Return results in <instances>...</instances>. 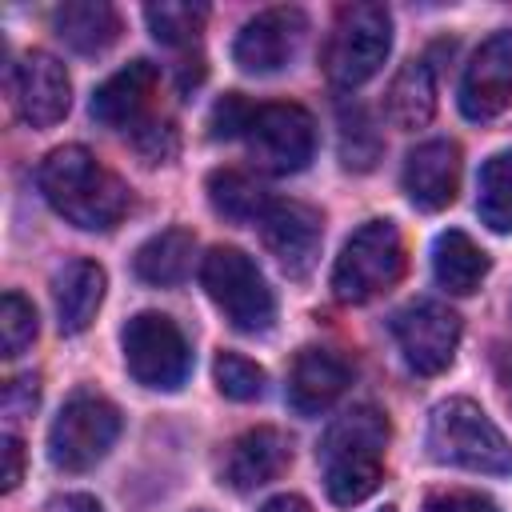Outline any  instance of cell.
Wrapping results in <instances>:
<instances>
[{
    "mask_svg": "<svg viewBox=\"0 0 512 512\" xmlns=\"http://www.w3.org/2000/svg\"><path fill=\"white\" fill-rule=\"evenodd\" d=\"M44 200L84 232H108L128 212V188L84 144L52 148L36 172Z\"/></svg>",
    "mask_w": 512,
    "mask_h": 512,
    "instance_id": "cell-1",
    "label": "cell"
},
{
    "mask_svg": "<svg viewBox=\"0 0 512 512\" xmlns=\"http://www.w3.org/2000/svg\"><path fill=\"white\" fill-rule=\"evenodd\" d=\"M384 448H388V416L372 404H356L328 424L316 460L332 504L352 508L376 492L384 476Z\"/></svg>",
    "mask_w": 512,
    "mask_h": 512,
    "instance_id": "cell-2",
    "label": "cell"
},
{
    "mask_svg": "<svg viewBox=\"0 0 512 512\" xmlns=\"http://www.w3.org/2000/svg\"><path fill=\"white\" fill-rule=\"evenodd\" d=\"M428 456L448 468L512 476V444L488 420V412L464 396L440 400L428 416Z\"/></svg>",
    "mask_w": 512,
    "mask_h": 512,
    "instance_id": "cell-3",
    "label": "cell"
},
{
    "mask_svg": "<svg viewBox=\"0 0 512 512\" xmlns=\"http://www.w3.org/2000/svg\"><path fill=\"white\" fill-rule=\"evenodd\" d=\"M200 284L236 332L256 336V332L272 328L276 300H272V288H268L264 272L256 268V260L248 252H240L232 244L208 248V256L200 260Z\"/></svg>",
    "mask_w": 512,
    "mask_h": 512,
    "instance_id": "cell-4",
    "label": "cell"
},
{
    "mask_svg": "<svg viewBox=\"0 0 512 512\" xmlns=\"http://www.w3.org/2000/svg\"><path fill=\"white\" fill-rule=\"evenodd\" d=\"M392 52V16L384 4H344L324 44V72L336 88L368 84Z\"/></svg>",
    "mask_w": 512,
    "mask_h": 512,
    "instance_id": "cell-5",
    "label": "cell"
},
{
    "mask_svg": "<svg viewBox=\"0 0 512 512\" xmlns=\"http://www.w3.org/2000/svg\"><path fill=\"white\" fill-rule=\"evenodd\" d=\"M404 240H400V228L392 220H368L360 224L336 264H332V292L336 300L344 304H364L380 292H388L400 276H404Z\"/></svg>",
    "mask_w": 512,
    "mask_h": 512,
    "instance_id": "cell-6",
    "label": "cell"
},
{
    "mask_svg": "<svg viewBox=\"0 0 512 512\" xmlns=\"http://www.w3.org/2000/svg\"><path fill=\"white\" fill-rule=\"evenodd\" d=\"M128 376L156 392H176L192 372V344L164 312H136L120 328Z\"/></svg>",
    "mask_w": 512,
    "mask_h": 512,
    "instance_id": "cell-7",
    "label": "cell"
},
{
    "mask_svg": "<svg viewBox=\"0 0 512 512\" xmlns=\"http://www.w3.org/2000/svg\"><path fill=\"white\" fill-rule=\"evenodd\" d=\"M120 436V412L100 392H72L48 428V460L64 472L96 468Z\"/></svg>",
    "mask_w": 512,
    "mask_h": 512,
    "instance_id": "cell-8",
    "label": "cell"
},
{
    "mask_svg": "<svg viewBox=\"0 0 512 512\" xmlns=\"http://www.w3.org/2000/svg\"><path fill=\"white\" fill-rule=\"evenodd\" d=\"M244 144L256 168L272 176H288V172L308 168L316 152V124L300 104H260L252 108Z\"/></svg>",
    "mask_w": 512,
    "mask_h": 512,
    "instance_id": "cell-9",
    "label": "cell"
},
{
    "mask_svg": "<svg viewBox=\"0 0 512 512\" xmlns=\"http://www.w3.org/2000/svg\"><path fill=\"white\" fill-rule=\"evenodd\" d=\"M392 336L416 376H436L452 364L460 344V316L440 300H416L392 316Z\"/></svg>",
    "mask_w": 512,
    "mask_h": 512,
    "instance_id": "cell-10",
    "label": "cell"
},
{
    "mask_svg": "<svg viewBox=\"0 0 512 512\" xmlns=\"http://www.w3.org/2000/svg\"><path fill=\"white\" fill-rule=\"evenodd\" d=\"M304 32H308V16L292 4H280V8H264L256 12L240 32H236V44H232V60L252 72V76H268V72H280L304 44Z\"/></svg>",
    "mask_w": 512,
    "mask_h": 512,
    "instance_id": "cell-11",
    "label": "cell"
},
{
    "mask_svg": "<svg viewBox=\"0 0 512 512\" xmlns=\"http://www.w3.org/2000/svg\"><path fill=\"white\" fill-rule=\"evenodd\" d=\"M12 108L32 128H52L72 108V84L56 56L48 52H24L8 72Z\"/></svg>",
    "mask_w": 512,
    "mask_h": 512,
    "instance_id": "cell-12",
    "label": "cell"
},
{
    "mask_svg": "<svg viewBox=\"0 0 512 512\" xmlns=\"http://www.w3.org/2000/svg\"><path fill=\"white\" fill-rule=\"evenodd\" d=\"M260 240L292 280H304L320 256L324 216L304 200H272L260 216Z\"/></svg>",
    "mask_w": 512,
    "mask_h": 512,
    "instance_id": "cell-13",
    "label": "cell"
},
{
    "mask_svg": "<svg viewBox=\"0 0 512 512\" xmlns=\"http://www.w3.org/2000/svg\"><path fill=\"white\" fill-rule=\"evenodd\" d=\"M512 104V28L492 32L468 60L460 80V112L476 124L496 120Z\"/></svg>",
    "mask_w": 512,
    "mask_h": 512,
    "instance_id": "cell-14",
    "label": "cell"
},
{
    "mask_svg": "<svg viewBox=\"0 0 512 512\" xmlns=\"http://www.w3.org/2000/svg\"><path fill=\"white\" fill-rule=\"evenodd\" d=\"M400 184L420 212H440L460 188V148L452 140H424L408 152Z\"/></svg>",
    "mask_w": 512,
    "mask_h": 512,
    "instance_id": "cell-15",
    "label": "cell"
},
{
    "mask_svg": "<svg viewBox=\"0 0 512 512\" xmlns=\"http://www.w3.org/2000/svg\"><path fill=\"white\" fill-rule=\"evenodd\" d=\"M352 380V368L344 356L328 352V348H304L296 360H292V372H288V404L292 412L300 416H320L328 412L344 388Z\"/></svg>",
    "mask_w": 512,
    "mask_h": 512,
    "instance_id": "cell-16",
    "label": "cell"
},
{
    "mask_svg": "<svg viewBox=\"0 0 512 512\" xmlns=\"http://www.w3.org/2000/svg\"><path fill=\"white\" fill-rule=\"evenodd\" d=\"M292 460V444L284 432L276 428H252L244 436H236L228 444V456H224V484L236 488V492H252V488H264L268 480H276Z\"/></svg>",
    "mask_w": 512,
    "mask_h": 512,
    "instance_id": "cell-17",
    "label": "cell"
},
{
    "mask_svg": "<svg viewBox=\"0 0 512 512\" xmlns=\"http://www.w3.org/2000/svg\"><path fill=\"white\" fill-rule=\"evenodd\" d=\"M160 72L148 60H132L128 68L112 72L96 92H92V120L104 128H136L148 116V104L156 96Z\"/></svg>",
    "mask_w": 512,
    "mask_h": 512,
    "instance_id": "cell-18",
    "label": "cell"
},
{
    "mask_svg": "<svg viewBox=\"0 0 512 512\" xmlns=\"http://www.w3.org/2000/svg\"><path fill=\"white\" fill-rule=\"evenodd\" d=\"M100 300H104V268L96 260H68L52 276V304H56V324L64 336L84 332Z\"/></svg>",
    "mask_w": 512,
    "mask_h": 512,
    "instance_id": "cell-19",
    "label": "cell"
},
{
    "mask_svg": "<svg viewBox=\"0 0 512 512\" xmlns=\"http://www.w3.org/2000/svg\"><path fill=\"white\" fill-rule=\"evenodd\" d=\"M52 32L80 56H96L116 44L120 36V16L104 0H68L52 8Z\"/></svg>",
    "mask_w": 512,
    "mask_h": 512,
    "instance_id": "cell-20",
    "label": "cell"
},
{
    "mask_svg": "<svg viewBox=\"0 0 512 512\" xmlns=\"http://www.w3.org/2000/svg\"><path fill=\"white\" fill-rule=\"evenodd\" d=\"M432 276L440 288H448L452 296H468L480 288V280L488 276V256L484 248L460 232V228H448L436 236L432 244Z\"/></svg>",
    "mask_w": 512,
    "mask_h": 512,
    "instance_id": "cell-21",
    "label": "cell"
},
{
    "mask_svg": "<svg viewBox=\"0 0 512 512\" xmlns=\"http://www.w3.org/2000/svg\"><path fill=\"white\" fill-rule=\"evenodd\" d=\"M192 252H196V236L188 228H164L156 236H148L136 256H132V268L144 284H156V288H172L188 276L192 268Z\"/></svg>",
    "mask_w": 512,
    "mask_h": 512,
    "instance_id": "cell-22",
    "label": "cell"
},
{
    "mask_svg": "<svg viewBox=\"0 0 512 512\" xmlns=\"http://www.w3.org/2000/svg\"><path fill=\"white\" fill-rule=\"evenodd\" d=\"M384 112L396 128L412 132V128H424L436 112V80H432V68L428 60H408L392 84H388V96H384Z\"/></svg>",
    "mask_w": 512,
    "mask_h": 512,
    "instance_id": "cell-23",
    "label": "cell"
},
{
    "mask_svg": "<svg viewBox=\"0 0 512 512\" xmlns=\"http://www.w3.org/2000/svg\"><path fill=\"white\" fill-rule=\"evenodd\" d=\"M208 200L232 224H260V216L272 204L268 188L260 180H252L248 172H236V168H220L208 176Z\"/></svg>",
    "mask_w": 512,
    "mask_h": 512,
    "instance_id": "cell-24",
    "label": "cell"
},
{
    "mask_svg": "<svg viewBox=\"0 0 512 512\" xmlns=\"http://www.w3.org/2000/svg\"><path fill=\"white\" fill-rule=\"evenodd\" d=\"M476 212L492 232H512V152H496L480 164Z\"/></svg>",
    "mask_w": 512,
    "mask_h": 512,
    "instance_id": "cell-25",
    "label": "cell"
},
{
    "mask_svg": "<svg viewBox=\"0 0 512 512\" xmlns=\"http://www.w3.org/2000/svg\"><path fill=\"white\" fill-rule=\"evenodd\" d=\"M144 20L152 28V36L168 48H188L200 40L204 20H208V4H188V0H160L144 8Z\"/></svg>",
    "mask_w": 512,
    "mask_h": 512,
    "instance_id": "cell-26",
    "label": "cell"
},
{
    "mask_svg": "<svg viewBox=\"0 0 512 512\" xmlns=\"http://www.w3.org/2000/svg\"><path fill=\"white\" fill-rule=\"evenodd\" d=\"M376 156H380V136H376L368 112L360 104H352V108L344 104L340 108V160H344V168L364 172L376 164Z\"/></svg>",
    "mask_w": 512,
    "mask_h": 512,
    "instance_id": "cell-27",
    "label": "cell"
},
{
    "mask_svg": "<svg viewBox=\"0 0 512 512\" xmlns=\"http://www.w3.org/2000/svg\"><path fill=\"white\" fill-rule=\"evenodd\" d=\"M212 376H216V388L228 396V400H260L264 396V368L240 352H220L216 364H212Z\"/></svg>",
    "mask_w": 512,
    "mask_h": 512,
    "instance_id": "cell-28",
    "label": "cell"
},
{
    "mask_svg": "<svg viewBox=\"0 0 512 512\" xmlns=\"http://www.w3.org/2000/svg\"><path fill=\"white\" fill-rule=\"evenodd\" d=\"M36 340V308L20 292H4L0 300V344L4 356H20Z\"/></svg>",
    "mask_w": 512,
    "mask_h": 512,
    "instance_id": "cell-29",
    "label": "cell"
},
{
    "mask_svg": "<svg viewBox=\"0 0 512 512\" xmlns=\"http://www.w3.org/2000/svg\"><path fill=\"white\" fill-rule=\"evenodd\" d=\"M248 120H252V104H248V100H240L236 92H232V96H224V100H216V108H212V116H208V128H212V140H228V136H244V128H248Z\"/></svg>",
    "mask_w": 512,
    "mask_h": 512,
    "instance_id": "cell-30",
    "label": "cell"
},
{
    "mask_svg": "<svg viewBox=\"0 0 512 512\" xmlns=\"http://www.w3.org/2000/svg\"><path fill=\"white\" fill-rule=\"evenodd\" d=\"M424 512H500V508H496V500H488L480 492L452 488V492H432L424 500Z\"/></svg>",
    "mask_w": 512,
    "mask_h": 512,
    "instance_id": "cell-31",
    "label": "cell"
},
{
    "mask_svg": "<svg viewBox=\"0 0 512 512\" xmlns=\"http://www.w3.org/2000/svg\"><path fill=\"white\" fill-rule=\"evenodd\" d=\"M0 452H4V476H0V480H4V492H12V488L20 484V476H24V448H20V440L8 432Z\"/></svg>",
    "mask_w": 512,
    "mask_h": 512,
    "instance_id": "cell-32",
    "label": "cell"
},
{
    "mask_svg": "<svg viewBox=\"0 0 512 512\" xmlns=\"http://www.w3.org/2000/svg\"><path fill=\"white\" fill-rule=\"evenodd\" d=\"M48 512H104V508L88 492H64V496H52L48 500Z\"/></svg>",
    "mask_w": 512,
    "mask_h": 512,
    "instance_id": "cell-33",
    "label": "cell"
},
{
    "mask_svg": "<svg viewBox=\"0 0 512 512\" xmlns=\"http://www.w3.org/2000/svg\"><path fill=\"white\" fill-rule=\"evenodd\" d=\"M260 512H312V504L304 500V496H292V492H284V496H272Z\"/></svg>",
    "mask_w": 512,
    "mask_h": 512,
    "instance_id": "cell-34",
    "label": "cell"
},
{
    "mask_svg": "<svg viewBox=\"0 0 512 512\" xmlns=\"http://www.w3.org/2000/svg\"><path fill=\"white\" fill-rule=\"evenodd\" d=\"M380 512H396V508H392V504H384V508H380Z\"/></svg>",
    "mask_w": 512,
    "mask_h": 512,
    "instance_id": "cell-35",
    "label": "cell"
}]
</instances>
